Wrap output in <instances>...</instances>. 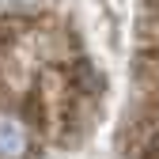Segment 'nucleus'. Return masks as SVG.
I'll return each instance as SVG.
<instances>
[{
    "instance_id": "nucleus-1",
    "label": "nucleus",
    "mask_w": 159,
    "mask_h": 159,
    "mask_svg": "<svg viewBox=\"0 0 159 159\" xmlns=\"http://www.w3.org/2000/svg\"><path fill=\"white\" fill-rule=\"evenodd\" d=\"M27 140H30V133H27L23 117L0 114V159H19L27 152Z\"/></svg>"
}]
</instances>
